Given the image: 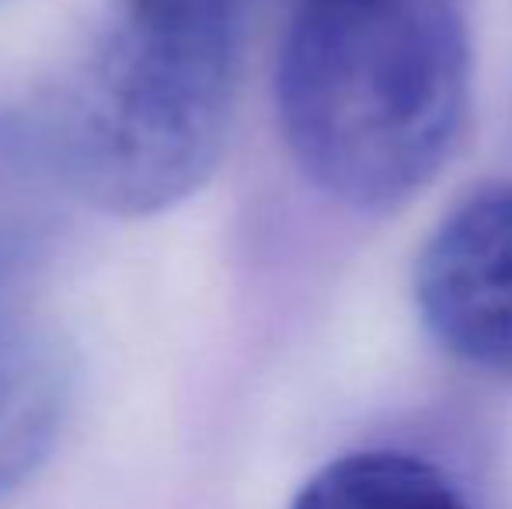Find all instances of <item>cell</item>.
Segmentation results:
<instances>
[{"mask_svg": "<svg viewBox=\"0 0 512 509\" xmlns=\"http://www.w3.org/2000/svg\"><path fill=\"white\" fill-rule=\"evenodd\" d=\"M471 49L446 0H297L279 53V123L331 199L387 210L457 147Z\"/></svg>", "mask_w": 512, "mask_h": 509, "instance_id": "1", "label": "cell"}, {"mask_svg": "<svg viewBox=\"0 0 512 509\" xmlns=\"http://www.w3.org/2000/svg\"><path fill=\"white\" fill-rule=\"evenodd\" d=\"M251 4L119 0L60 126V168L91 206L150 217L203 189L227 147Z\"/></svg>", "mask_w": 512, "mask_h": 509, "instance_id": "2", "label": "cell"}, {"mask_svg": "<svg viewBox=\"0 0 512 509\" xmlns=\"http://www.w3.org/2000/svg\"><path fill=\"white\" fill-rule=\"evenodd\" d=\"M415 304L446 353L512 374V182L481 189L429 234Z\"/></svg>", "mask_w": 512, "mask_h": 509, "instance_id": "3", "label": "cell"}, {"mask_svg": "<svg viewBox=\"0 0 512 509\" xmlns=\"http://www.w3.org/2000/svg\"><path fill=\"white\" fill-rule=\"evenodd\" d=\"M67 360L35 318L0 307V496L53 450L67 408Z\"/></svg>", "mask_w": 512, "mask_h": 509, "instance_id": "4", "label": "cell"}, {"mask_svg": "<svg viewBox=\"0 0 512 509\" xmlns=\"http://www.w3.org/2000/svg\"><path fill=\"white\" fill-rule=\"evenodd\" d=\"M290 509H467L443 471L398 450L345 454L304 485Z\"/></svg>", "mask_w": 512, "mask_h": 509, "instance_id": "5", "label": "cell"}]
</instances>
